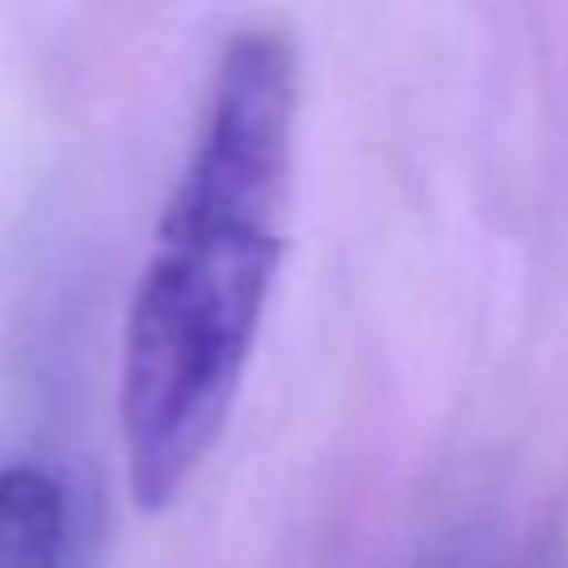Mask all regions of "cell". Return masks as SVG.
Listing matches in <instances>:
<instances>
[{"mask_svg": "<svg viewBox=\"0 0 568 568\" xmlns=\"http://www.w3.org/2000/svg\"><path fill=\"white\" fill-rule=\"evenodd\" d=\"M67 546V493L36 462L0 466V568H58Z\"/></svg>", "mask_w": 568, "mask_h": 568, "instance_id": "2", "label": "cell"}, {"mask_svg": "<svg viewBox=\"0 0 568 568\" xmlns=\"http://www.w3.org/2000/svg\"><path fill=\"white\" fill-rule=\"evenodd\" d=\"M293 115L288 36L235 31L124 324L120 439L133 506L146 515L173 506L231 417L284 253Z\"/></svg>", "mask_w": 568, "mask_h": 568, "instance_id": "1", "label": "cell"}]
</instances>
